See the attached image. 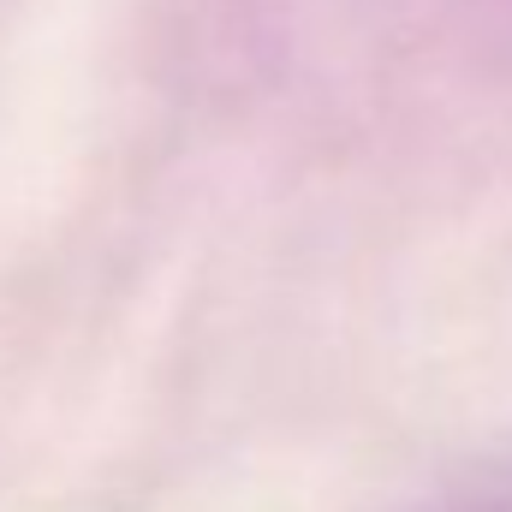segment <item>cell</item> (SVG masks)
Here are the masks:
<instances>
[]
</instances>
